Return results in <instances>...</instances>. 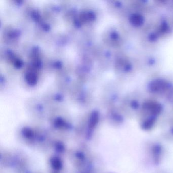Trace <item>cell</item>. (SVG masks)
I'll return each mask as SVG.
<instances>
[{
    "instance_id": "cell-1",
    "label": "cell",
    "mask_w": 173,
    "mask_h": 173,
    "mask_svg": "<svg viewBox=\"0 0 173 173\" xmlns=\"http://www.w3.org/2000/svg\"><path fill=\"white\" fill-rule=\"evenodd\" d=\"M52 165L55 169H59L61 167V163L58 158H54L52 160Z\"/></svg>"
}]
</instances>
